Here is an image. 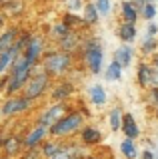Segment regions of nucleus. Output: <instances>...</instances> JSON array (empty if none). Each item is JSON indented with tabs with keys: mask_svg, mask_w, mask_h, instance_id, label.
Listing matches in <instances>:
<instances>
[{
	"mask_svg": "<svg viewBox=\"0 0 158 159\" xmlns=\"http://www.w3.org/2000/svg\"><path fill=\"white\" fill-rule=\"evenodd\" d=\"M82 119L84 117H82L80 111H72V113H68V116H62L56 123H52V125L48 127V133H50L52 137L70 135V133H74L76 129L82 127Z\"/></svg>",
	"mask_w": 158,
	"mask_h": 159,
	"instance_id": "nucleus-2",
	"label": "nucleus"
},
{
	"mask_svg": "<svg viewBox=\"0 0 158 159\" xmlns=\"http://www.w3.org/2000/svg\"><path fill=\"white\" fill-rule=\"evenodd\" d=\"M16 36H18V30L16 28H10V30H6V32L0 34V54L6 52V50L16 42Z\"/></svg>",
	"mask_w": 158,
	"mask_h": 159,
	"instance_id": "nucleus-14",
	"label": "nucleus"
},
{
	"mask_svg": "<svg viewBox=\"0 0 158 159\" xmlns=\"http://www.w3.org/2000/svg\"><path fill=\"white\" fill-rule=\"evenodd\" d=\"M68 6H70V10H78V8H80V0H70Z\"/></svg>",
	"mask_w": 158,
	"mask_h": 159,
	"instance_id": "nucleus-35",
	"label": "nucleus"
},
{
	"mask_svg": "<svg viewBox=\"0 0 158 159\" xmlns=\"http://www.w3.org/2000/svg\"><path fill=\"white\" fill-rule=\"evenodd\" d=\"M150 102H152V106L158 109V88H152L150 89Z\"/></svg>",
	"mask_w": 158,
	"mask_h": 159,
	"instance_id": "nucleus-32",
	"label": "nucleus"
},
{
	"mask_svg": "<svg viewBox=\"0 0 158 159\" xmlns=\"http://www.w3.org/2000/svg\"><path fill=\"white\" fill-rule=\"evenodd\" d=\"M2 159H8V157H2Z\"/></svg>",
	"mask_w": 158,
	"mask_h": 159,
	"instance_id": "nucleus-41",
	"label": "nucleus"
},
{
	"mask_svg": "<svg viewBox=\"0 0 158 159\" xmlns=\"http://www.w3.org/2000/svg\"><path fill=\"white\" fill-rule=\"evenodd\" d=\"M114 64L118 68H126L132 64V48L130 46H122L114 52Z\"/></svg>",
	"mask_w": 158,
	"mask_h": 159,
	"instance_id": "nucleus-11",
	"label": "nucleus"
},
{
	"mask_svg": "<svg viewBox=\"0 0 158 159\" xmlns=\"http://www.w3.org/2000/svg\"><path fill=\"white\" fill-rule=\"evenodd\" d=\"M118 36H120V40H124V42H132V40L136 38V28H134V24L124 22L120 28H118Z\"/></svg>",
	"mask_w": 158,
	"mask_h": 159,
	"instance_id": "nucleus-15",
	"label": "nucleus"
},
{
	"mask_svg": "<svg viewBox=\"0 0 158 159\" xmlns=\"http://www.w3.org/2000/svg\"><path fill=\"white\" fill-rule=\"evenodd\" d=\"M84 64L92 74H98L102 70V48L98 42H88L84 50Z\"/></svg>",
	"mask_w": 158,
	"mask_h": 159,
	"instance_id": "nucleus-5",
	"label": "nucleus"
},
{
	"mask_svg": "<svg viewBox=\"0 0 158 159\" xmlns=\"http://www.w3.org/2000/svg\"><path fill=\"white\" fill-rule=\"evenodd\" d=\"M88 93H90V99H92V103H96V106H102V103L106 102V92H104V88L102 86H92L90 89H88Z\"/></svg>",
	"mask_w": 158,
	"mask_h": 159,
	"instance_id": "nucleus-16",
	"label": "nucleus"
},
{
	"mask_svg": "<svg viewBox=\"0 0 158 159\" xmlns=\"http://www.w3.org/2000/svg\"><path fill=\"white\" fill-rule=\"evenodd\" d=\"M156 48H158L156 38H146V40H144V44H142V52H144V54H152Z\"/></svg>",
	"mask_w": 158,
	"mask_h": 159,
	"instance_id": "nucleus-26",
	"label": "nucleus"
},
{
	"mask_svg": "<svg viewBox=\"0 0 158 159\" xmlns=\"http://www.w3.org/2000/svg\"><path fill=\"white\" fill-rule=\"evenodd\" d=\"M2 149H4V153H6V157L18 155V153H20V149H22V139L18 137V135L6 137V139H4V143H2Z\"/></svg>",
	"mask_w": 158,
	"mask_h": 159,
	"instance_id": "nucleus-12",
	"label": "nucleus"
},
{
	"mask_svg": "<svg viewBox=\"0 0 158 159\" xmlns=\"http://www.w3.org/2000/svg\"><path fill=\"white\" fill-rule=\"evenodd\" d=\"M120 129L124 131L126 139H136L140 135V127H138L136 119L132 113H122V119H120Z\"/></svg>",
	"mask_w": 158,
	"mask_h": 159,
	"instance_id": "nucleus-10",
	"label": "nucleus"
},
{
	"mask_svg": "<svg viewBox=\"0 0 158 159\" xmlns=\"http://www.w3.org/2000/svg\"><path fill=\"white\" fill-rule=\"evenodd\" d=\"M120 76H122V68H118L114 62L108 64V68H106V80L116 82V80H120Z\"/></svg>",
	"mask_w": 158,
	"mask_h": 159,
	"instance_id": "nucleus-24",
	"label": "nucleus"
},
{
	"mask_svg": "<svg viewBox=\"0 0 158 159\" xmlns=\"http://www.w3.org/2000/svg\"><path fill=\"white\" fill-rule=\"evenodd\" d=\"M94 8H96V12H100V14H108V10H110V0H96Z\"/></svg>",
	"mask_w": 158,
	"mask_h": 159,
	"instance_id": "nucleus-28",
	"label": "nucleus"
},
{
	"mask_svg": "<svg viewBox=\"0 0 158 159\" xmlns=\"http://www.w3.org/2000/svg\"><path fill=\"white\" fill-rule=\"evenodd\" d=\"M154 157H156V159H158V149H156V153H154Z\"/></svg>",
	"mask_w": 158,
	"mask_h": 159,
	"instance_id": "nucleus-40",
	"label": "nucleus"
},
{
	"mask_svg": "<svg viewBox=\"0 0 158 159\" xmlns=\"http://www.w3.org/2000/svg\"><path fill=\"white\" fill-rule=\"evenodd\" d=\"M30 99H26L24 96H12L10 99H6V103L2 106V109H0V116H16V113H22L26 111L28 107H30Z\"/></svg>",
	"mask_w": 158,
	"mask_h": 159,
	"instance_id": "nucleus-6",
	"label": "nucleus"
},
{
	"mask_svg": "<svg viewBox=\"0 0 158 159\" xmlns=\"http://www.w3.org/2000/svg\"><path fill=\"white\" fill-rule=\"evenodd\" d=\"M120 151H122V155H124L126 159H136V155H138L136 145H134L132 139H124V141L120 143Z\"/></svg>",
	"mask_w": 158,
	"mask_h": 159,
	"instance_id": "nucleus-18",
	"label": "nucleus"
},
{
	"mask_svg": "<svg viewBox=\"0 0 158 159\" xmlns=\"http://www.w3.org/2000/svg\"><path fill=\"white\" fill-rule=\"evenodd\" d=\"M44 50V40L40 36H30V40H28L26 48H24V60H26V64H30V66H34L36 64V60L40 58Z\"/></svg>",
	"mask_w": 158,
	"mask_h": 159,
	"instance_id": "nucleus-7",
	"label": "nucleus"
},
{
	"mask_svg": "<svg viewBox=\"0 0 158 159\" xmlns=\"http://www.w3.org/2000/svg\"><path fill=\"white\" fill-rule=\"evenodd\" d=\"M68 96H72V86L70 84H60V86L52 92V98L56 99V102H64Z\"/></svg>",
	"mask_w": 158,
	"mask_h": 159,
	"instance_id": "nucleus-20",
	"label": "nucleus"
},
{
	"mask_svg": "<svg viewBox=\"0 0 158 159\" xmlns=\"http://www.w3.org/2000/svg\"><path fill=\"white\" fill-rule=\"evenodd\" d=\"M48 86V74L46 72H40V74H32L28 78V82L24 84V98L26 99H36L44 93V89Z\"/></svg>",
	"mask_w": 158,
	"mask_h": 159,
	"instance_id": "nucleus-4",
	"label": "nucleus"
},
{
	"mask_svg": "<svg viewBox=\"0 0 158 159\" xmlns=\"http://www.w3.org/2000/svg\"><path fill=\"white\" fill-rule=\"evenodd\" d=\"M76 44H78V38H76L74 32H68L64 38H60V48H62V52H66V54L76 48Z\"/></svg>",
	"mask_w": 158,
	"mask_h": 159,
	"instance_id": "nucleus-19",
	"label": "nucleus"
},
{
	"mask_svg": "<svg viewBox=\"0 0 158 159\" xmlns=\"http://www.w3.org/2000/svg\"><path fill=\"white\" fill-rule=\"evenodd\" d=\"M70 64H72L70 54L62 52V50L44 56V70H46L48 76H60V74H64L70 68Z\"/></svg>",
	"mask_w": 158,
	"mask_h": 159,
	"instance_id": "nucleus-3",
	"label": "nucleus"
},
{
	"mask_svg": "<svg viewBox=\"0 0 158 159\" xmlns=\"http://www.w3.org/2000/svg\"><path fill=\"white\" fill-rule=\"evenodd\" d=\"M82 159H98V157H92V155H90V157H82Z\"/></svg>",
	"mask_w": 158,
	"mask_h": 159,
	"instance_id": "nucleus-38",
	"label": "nucleus"
},
{
	"mask_svg": "<svg viewBox=\"0 0 158 159\" xmlns=\"http://www.w3.org/2000/svg\"><path fill=\"white\" fill-rule=\"evenodd\" d=\"M122 16H124V22L128 24H134L138 20V12L132 6V2H122Z\"/></svg>",
	"mask_w": 158,
	"mask_h": 159,
	"instance_id": "nucleus-17",
	"label": "nucleus"
},
{
	"mask_svg": "<svg viewBox=\"0 0 158 159\" xmlns=\"http://www.w3.org/2000/svg\"><path fill=\"white\" fill-rule=\"evenodd\" d=\"M46 135H48V127H44V125H36L26 137L22 139V147H26V149H34V147H38V143H42Z\"/></svg>",
	"mask_w": 158,
	"mask_h": 159,
	"instance_id": "nucleus-9",
	"label": "nucleus"
},
{
	"mask_svg": "<svg viewBox=\"0 0 158 159\" xmlns=\"http://www.w3.org/2000/svg\"><path fill=\"white\" fill-rule=\"evenodd\" d=\"M68 32H70V28H68L64 22H62V24H56V26H54V36H56V38H64Z\"/></svg>",
	"mask_w": 158,
	"mask_h": 159,
	"instance_id": "nucleus-29",
	"label": "nucleus"
},
{
	"mask_svg": "<svg viewBox=\"0 0 158 159\" xmlns=\"http://www.w3.org/2000/svg\"><path fill=\"white\" fill-rule=\"evenodd\" d=\"M64 111H66V106H64L62 102L54 103L52 107H48L46 111L42 113L40 117H38V125H44V127H50L52 123H56L58 119L64 116Z\"/></svg>",
	"mask_w": 158,
	"mask_h": 159,
	"instance_id": "nucleus-8",
	"label": "nucleus"
},
{
	"mask_svg": "<svg viewBox=\"0 0 158 159\" xmlns=\"http://www.w3.org/2000/svg\"><path fill=\"white\" fill-rule=\"evenodd\" d=\"M38 153H40V151H38L36 147H34V149H28V153L24 155V159H36V155H38Z\"/></svg>",
	"mask_w": 158,
	"mask_h": 159,
	"instance_id": "nucleus-34",
	"label": "nucleus"
},
{
	"mask_svg": "<svg viewBox=\"0 0 158 159\" xmlns=\"http://www.w3.org/2000/svg\"><path fill=\"white\" fill-rule=\"evenodd\" d=\"M142 159H156L154 153L150 151V149H146V151H142Z\"/></svg>",
	"mask_w": 158,
	"mask_h": 159,
	"instance_id": "nucleus-36",
	"label": "nucleus"
},
{
	"mask_svg": "<svg viewBox=\"0 0 158 159\" xmlns=\"http://www.w3.org/2000/svg\"><path fill=\"white\" fill-rule=\"evenodd\" d=\"M156 34H158V26L156 24H150L146 30V38H156Z\"/></svg>",
	"mask_w": 158,
	"mask_h": 159,
	"instance_id": "nucleus-33",
	"label": "nucleus"
},
{
	"mask_svg": "<svg viewBox=\"0 0 158 159\" xmlns=\"http://www.w3.org/2000/svg\"><path fill=\"white\" fill-rule=\"evenodd\" d=\"M32 76V66L30 64H26V60L24 58H16L12 64V74L10 78L6 80V92L10 93H16L18 89L24 88V84L28 82V78Z\"/></svg>",
	"mask_w": 158,
	"mask_h": 159,
	"instance_id": "nucleus-1",
	"label": "nucleus"
},
{
	"mask_svg": "<svg viewBox=\"0 0 158 159\" xmlns=\"http://www.w3.org/2000/svg\"><path fill=\"white\" fill-rule=\"evenodd\" d=\"M120 119H122V109H120V107H114V109L110 111V117H108L112 131H118V129H120Z\"/></svg>",
	"mask_w": 158,
	"mask_h": 159,
	"instance_id": "nucleus-23",
	"label": "nucleus"
},
{
	"mask_svg": "<svg viewBox=\"0 0 158 159\" xmlns=\"http://www.w3.org/2000/svg\"><path fill=\"white\" fill-rule=\"evenodd\" d=\"M2 24H4V20H2V16H0V26H2Z\"/></svg>",
	"mask_w": 158,
	"mask_h": 159,
	"instance_id": "nucleus-39",
	"label": "nucleus"
},
{
	"mask_svg": "<svg viewBox=\"0 0 158 159\" xmlns=\"http://www.w3.org/2000/svg\"><path fill=\"white\" fill-rule=\"evenodd\" d=\"M12 2H18V0H0V4H4V6H8V4H12Z\"/></svg>",
	"mask_w": 158,
	"mask_h": 159,
	"instance_id": "nucleus-37",
	"label": "nucleus"
},
{
	"mask_svg": "<svg viewBox=\"0 0 158 159\" xmlns=\"http://www.w3.org/2000/svg\"><path fill=\"white\" fill-rule=\"evenodd\" d=\"M140 14H142L146 20H152V18L156 16V6H154V4H144V8H142Z\"/></svg>",
	"mask_w": 158,
	"mask_h": 159,
	"instance_id": "nucleus-27",
	"label": "nucleus"
},
{
	"mask_svg": "<svg viewBox=\"0 0 158 159\" xmlns=\"http://www.w3.org/2000/svg\"><path fill=\"white\" fill-rule=\"evenodd\" d=\"M150 86L158 88V68L154 66H150Z\"/></svg>",
	"mask_w": 158,
	"mask_h": 159,
	"instance_id": "nucleus-30",
	"label": "nucleus"
},
{
	"mask_svg": "<svg viewBox=\"0 0 158 159\" xmlns=\"http://www.w3.org/2000/svg\"><path fill=\"white\" fill-rule=\"evenodd\" d=\"M102 141V133L96 127H84L82 129V143L84 145H96Z\"/></svg>",
	"mask_w": 158,
	"mask_h": 159,
	"instance_id": "nucleus-13",
	"label": "nucleus"
},
{
	"mask_svg": "<svg viewBox=\"0 0 158 159\" xmlns=\"http://www.w3.org/2000/svg\"><path fill=\"white\" fill-rule=\"evenodd\" d=\"M50 159H82V157H72V155H68L66 151H64V145H62V149L56 153V155H52Z\"/></svg>",
	"mask_w": 158,
	"mask_h": 159,
	"instance_id": "nucleus-31",
	"label": "nucleus"
},
{
	"mask_svg": "<svg viewBox=\"0 0 158 159\" xmlns=\"http://www.w3.org/2000/svg\"><path fill=\"white\" fill-rule=\"evenodd\" d=\"M60 149H62V145H60V143H54V141H46V143H44V145H42L40 153H44V157H48V159H50L52 155H56V153L60 151Z\"/></svg>",
	"mask_w": 158,
	"mask_h": 159,
	"instance_id": "nucleus-22",
	"label": "nucleus"
},
{
	"mask_svg": "<svg viewBox=\"0 0 158 159\" xmlns=\"http://www.w3.org/2000/svg\"><path fill=\"white\" fill-rule=\"evenodd\" d=\"M138 84L142 88L150 86V66L148 64H140V68H138Z\"/></svg>",
	"mask_w": 158,
	"mask_h": 159,
	"instance_id": "nucleus-21",
	"label": "nucleus"
},
{
	"mask_svg": "<svg viewBox=\"0 0 158 159\" xmlns=\"http://www.w3.org/2000/svg\"><path fill=\"white\" fill-rule=\"evenodd\" d=\"M84 22H88V24H96V22H98V12H96L94 4H86V10H84Z\"/></svg>",
	"mask_w": 158,
	"mask_h": 159,
	"instance_id": "nucleus-25",
	"label": "nucleus"
}]
</instances>
